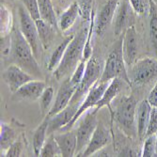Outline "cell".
Instances as JSON below:
<instances>
[{"mask_svg": "<svg viewBox=\"0 0 157 157\" xmlns=\"http://www.w3.org/2000/svg\"><path fill=\"white\" fill-rule=\"evenodd\" d=\"M81 16V10L77 1H74L60 15L59 19V27L65 32L69 30L76 22L77 18Z\"/></svg>", "mask_w": 157, "mask_h": 157, "instance_id": "cell-21", "label": "cell"}, {"mask_svg": "<svg viewBox=\"0 0 157 157\" xmlns=\"http://www.w3.org/2000/svg\"><path fill=\"white\" fill-rule=\"evenodd\" d=\"M153 1H154V2H155L156 4H157V0H153Z\"/></svg>", "mask_w": 157, "mask_h": 157, "instance_id": "cell-41", "label": "cell"}, {"mask_svg": "<svg viewBox=\"0 0 157 157\" xmlns=\"http://www.w3.org/2000/svg\"><path fill=\"white\" fill-rule=\"evenodd\" d=\"M151 105L148 100H142L136 108V134L140 140L145 139L147 128L149 125Z\"/></svg>", "mask_w": 157, "mask_h": 157, "instance_id": "cell-19", "label": "cell"}, {"mask_svg": "<svg viewBox=\"0 0 157 157\" xmlns=\"http://www.w3.org/2000/svg\"><path fill=\"white\" fill-rule=\"evenodd\" d=\"M15 140H16L15 131L10 125L1 122V127H0V146H1V152L3 151L4 154L5 151L10 148V146ZM3 154H1V156Z\"/></svg>", "mask_w": 157, "mask_h": 157, "instance_id": "cell-27", "label": "cell"}, {"mask_svg": "<svg viewBox=\"0 0 157 157\" xmlns=\"http://www.w3.org/2000/svg\"><path fill=\"white\" fill-rule=\"evenodd\" d=\"M136 14H149L151 0H129Z\"/></svg>", "mask_w": 157, "mask_h": 157, "instance_id": "cell-36", "label": "cell"}, {"mask_svg": "<svg viewBox=\"0 0 157 157\" xmlns=\"http://www.w3.org/2000/svg\"><path fill=\"white\" fill-rule=\"evenodd\" d=\"M131 85L143 86L157 77V59L145 56L137 59L128 70Z\"/></svg>", "mask_w": 157, "mask_h": 157, "instance_id": "cell-6", "label": "cell"}, {"mask_svg": "<svg viewBox=\"0 0 157 157\" xmlns=\"http://www.w3.org/2000/svg\"><path fill=\"white\" fill-rule=\"evenodd\" d=\"M79 105L76 104H69L67 107L63 110L56 113V115L50 117L49 126H48V136L54 134L55 132L61 130L71 121L74 119L78 110Z\"/></svg>", "mask_w": 157, "mask_h": 157, "instance_id": "cell-17", "label": "cell"}, {"mask_svg": "<svg viewBox=\"0 0 157 157\" xmlns=\"http://www.w3.org/2000/svg\"><path fill=\"white\" fill-rule=\"evenodd\" d=\"M121 0H105L95 19V34L102 36L113 22L118 5Z\"/></svg>", "mask_w": 157, "mask_h": 157, "instance_id": "cell-14", "label": "cell"}, {"mask_svg": "<svg viewBox=\"0 0 157 157\" xmlns=\"http://www.w3.org/2000/svg\"><path fill=\"white\" fill-rule=\"evenodd\" d=\"M0 25H1V37L8 36L13 29V18L10 10L1 2L0 6Z\"/></svg>", "mask_w": 157, "mask_h": 157, "instance_id": "cell-28", "label": "cell"}, {"mask_svg": "<svg viewBox=\"0 0 157 157\" xmlns=\"http://www.w3.org/2000/svg\"><path fill=\"white\" fill-rule=\"evenodd\" d=\"M103 69L104 66L102 65L101 61L95 56H91L87 61V67H86L84 78L80 85L76 88L70 104H76L80 105L81 102L83 101L85 96L87 95L89 90L101 78Z\"/></svg>", "mask_w": 157, "mask_h": 157, "instance_id": "cell-5", "label": "cell"}, {"mask_svg": "<svg viewBox=\"0 0 157 157\" xmlns=\"http://www.w3.org/2000/svg\"><path fill=\"white\" fill-rule=\"evenodd\" d=\"M138 36L135 25L130 26L122 35V55L127 67L132 66L138 59Z\"/></svg>", "mask_w": 157, "mask_h": 157, "instance_id": "cell-13", "label": "cell"}, {"mask_svg": "<svg viewBox=\"0 0 157 157\" xmlns=\"http://www.w3.org/2000/svg\"><path fill=\"white\" fill-rule=\"evenodd\" d=\"M135 15L136 11L129 0H121L112 22L114 34L122 36L128 28L135 25Z\"/></svg>", "mask_w": 157, "mask_h": 157, "instance_id": "cell-9", "label": "cell"}, {"mask_svg": "<svg viewBox=\"0 0 157 157\" xmlns=\"http://www.w3.org/2000/svg\"><path fill=\"white\" fill-rule=\"evenodd\" d=\"M150 41L155 58L157 59V4L151 0L149 10Z\"/></svg>", "mask_w": 157, "mask_h": 157, "instance_id": "cell-24", "label": "cell"}, {"mask_svg": "<svg viewBox=\"0 0 157 157\" xmlns=\"http://www.w3.org/2000/svg\"><path fill=\"white\" fill-rule=\"evenodd\" d=\"M127 66L122 55V36L107 56V59L104 65L103 73L100 78V82H110L115 78H120L131 85L128 77Z\"/></svg>", "mask_w": 157, "mask_h": 157, "instance_id": "cell-4", "label": "cell"}, {"mask_svg": "<svg viewBox=\"0 0 157 157\" xmlns=\"http://www.w3.org/2000/svg\"><path fill=\"white\" fill-rule=\"evenodd\" d=\"M73 38H74V35H70V36L66 37L60 44L55 48V50L53 51V53L51 55V58L48 61V64H47L48 71L54 72V71L58 68V66L59 65V63L61 62V60L63 59L65 51H66L68 45L70 44L71 40H73Z\"/></svg>", "mask_w": 157, "mask_h": 157, "instance_id": "cell-25", "label": "cell"}, {"mask_svg": "<svg viewBox=\"0 0 157 157\" xmlns=\"http://www.w3.org/2000/svg\"><path fill=\"white\" fill-rule=\"evenodd\" d=\"M18 16H19V28L25 38V40L30 44L35 56L40 59L42 54L41 41L39 37V32L35 20L30 16V14L25 10V6H20L18 8Z\"/></svg>", "mask_w": 157, "mask_h": 157, "instance_id": "cell-7", "label": "cell"}, {"mask_svg": "<svg viewBox=\"0 0 157 157\" xmlns=\"http://www.w3.org/2000/svg\"><path fill=\"white\" fill-rule=\"evenodd\" d=\"M40 157H56L62 156L60 148L55 138V134H51L47 136L44 146H42L40 152Z\"/></svg>", "mask_w": 157, "mask_h": 157, "instance_id": "cell-29", "label": "cell"}, {"mask_svg": "<svg viewBox=\"0 0 157 157\" xmlns=\"http://www.w3.org/2000/svg\"><path fill=\"white\" fill-rule=\"evenodd\" d=\"M147 100H148V102L150 103V105L152 107L157 108V82L155 83V85L153 86V88L150 91Z\"/></svg>", "mask_w": 157, "mask_h": 157, "instance_id": "cell-39", "label": "cell"}, {"mask_svg": "<svg viewBox=\"0 0 157 157\" xmlns=\"http://www.w3.org/2000/svg\"><path fill=\"white\" fill-rule=\"evenodd\" d=\"M2 77L12 93H15L27 82L34 80L33 75L27 73L20 66L13 63L4 71Z\"/></svg>", "mask_w": 157, "mask_h": 157, "instance_id": "cell-12", "label": "cell"}, {"mask_svg": "<svg viewBox=\"0 0 157 157\" xmlns=\"http://www.w3.org/2000/svg\"><path fill=\"white\" fill-rule=\"evenodd\" d=\"M86 67H87V60L82 59L80 61V63L77 65V67L75 68L73 75L70 76L71 83H72L76 88L80 85V83L82 82V80L84 78L85 72H86Z\"/></svg>", "mask_w": 157, "mask_h": 157, "instance_id": "cell-33", "label": "cell"}, {"mask_svg": "<svg viewBox=\"0 0 157 157\" xmlns=\"http://www.w3.org/2000/svg\"><path fill=\"white\" fill-rule=\"evenodd\" d=\"M156 132H157V108L151 107L149 125H148L147 132H146V136H153L156 134Z\"/></svg>", "mask_w": 157, "mask_h": 157, "instance_id": "cell-37", "label": "cell"}, {"mask_svg": "<svg viewBox=\"0 0 157 157\" xmlns=\"http://www.w3.org/2000/svg\"><path fill=\"white\" fill-rule=\"evenodd\" d=\"M88 31L89 27L84 26L76 34L74 35L73 40H71L65 51L61 62L53 72V75L56 80L61 81L69 78L73 75L80 61L83 59L84 46L86 40H87Z\"/></svg>", "mask_w": 157, "mask_h": 157, "instance_id": "cell-2", "label": "cell"}, {"mask_svg": "<svg viewBox=\"0 0 157 157\" xmlns=\"http://www.w3.org/2000/svg\"><path fill=\"white\" fill-rule=\"evenodd\" d=\"M22 151H23V144H22V142L16 139L10 146V148L5 151V153L2 156H6V157H18V156H21Z\"/></svg>", "mask_w": 157, "mask_h": 157, "instance_id": "cell-38", "label": "cell"}, {"mask_svg": "<svg viewBox=\"0 0 157 157\" xmlns=\"http://www.w3.org/2000/svg\"><path fill=\"white\" fill-rule=\"evenodd\" d=\"M55 138L60 148L61 155L63 157L75 156L77 146V138L75 132L72 130L64 131V133L55 135Z\"/></svg>", "mask_w": 157, "mask_h": 157, "instance_id": "cell-20", "label": "cell"}, {"mask_svg": "<svg viewBox=\"0 0 157 157\" xmlns=\"http://www.w3.org/2000/svg\"><path fill=\"white\" fill-rule=\"evenodd\" d=\"M36 22L39 37L41 41V44L44 49H48L55 40L56 34V27L50 25L49 23L44 21L42 19H39Z\"/></svg>", "mask_w": 157, "mask_h": 157, "instance_id": "cell-23", "label": "cell"}, {"mask_svg": "<svg viewBox=\"0 0 157 157\" xmlns=\"http://www.w3.org/2000/svg\"><path fill=\"white\" fill-rule=\"evenodd\" d=\"M122 79L120 78H115L109 82L108 87L106 88L105 91L104 92L103 97L100 99V101L97 103L96 106L93 109V112L98 113L100 109H102L103 107H107L108 111L110 113V120L113 118V108H112V103L114 100L116 99V97L119 95L122 89V84H123Z\"/></svg>", "mask_w": 157, "mask_h": 157, "instance_id": "cell-16", "label": "cell"}, {"mask_svg": "<svg viewBox=\"0 0 157 157\" xmlns=\"http://www.w3.org/2000/svg\"><path fill=\"white\" fill-rule=\"evenodd\" d=\"M95 11L94 10H92L91 13V17L90 20V25H89V31H88V36L87 40L85 42V46H84V53H83V59L85 60H89L91 56H92V37L93 33L95 32Z\"/></svg>", "mask_w": 157, "mask_h": 157, "instance_id": "cell-30", "label": "cell"}, {"mask_svg": "<svg viewBox=\"0 0 157 157\" xmlns=\"http://www.w3.org/2000/svg\"><path fill=\"white\" fill-rule=\"evenodd\" d=\"M21 2L23 3V5L25 6L28 13L30 14V16L33 18V20L37 21L40 19L38 0H21Z\"/></svg>", "mask_w": 157, "mask_h": 157, "instance_id": "cell-34", "label": "cell"}, {"mask_svg": "<svg viewBox=\"0 0 157 157\" xmlns=\"http://www.w3.org/2000/svg\"><path fill=\"white\" fill-rule=\"evenodd\" d=\"M156 139L155 135L149 136L145 137L143 147H142V151L140 153V156L143 157H151L155 155L156 151Z\"/></svg>", "mask_w": 157, "mask_h": 157, "instance_id": "cell-32", "label": "cell"}, {"mask_svg": "<svg viewBox=\"0 0 157 157\" xmlns=\"http://www.w3.org/2000/svg\"><path fill=\"white\" fill-rule=\"evenodd\" d=\"M38 4L40 9V19L58 27L59 20L56 19V15L51 0H38Z\"/></svg>", "mask_w": 157, "mask_h": 157, "instance_id": "cell-26", "label": "cell"}, {"mask_svg": "<svg viewBox=\"0 0 157 157\" xmlns=\"http://www.w3.org/2000/svg\"><path fill=\"white\" fill-rule=\"evenodd\" d=\"M155 139H156V149H157V132L155 134Z\"/></svg>", "mask_w": 157, "mask_h": 157, "instance_id": "cell-40", "label": "cell"}, {"mask_svg": "<svg viewBox=\"0 0 157 157\" xmlns=\"http://www.w3.org/2000/svg\"><path fill=\"white\" fill-rule=\"evenodd\" d=\"M46 88V84L41 80H31L21 87L14 95L19 100L25 101H36L41 96L42 92Z\"/></svg>", "mask_w": 157, "mask_h": 157, "instance_id": "cell-18", "label": "cell"}, {"mask_svg": "<svg viewBox=\"0 0 157 157\" xmlns=\"http://www.w3.org/2000/svg\"><path fill=\"white\" fill-rule=\"evenodd\" d=\"M10 58L13 64L20 66L31 75L37 77L41 75L38 59L20 28L13 27L10 33Z\"/></svg>", "mask_w": 157, "mask_h": 157, "instance_id": "cell-1", "label": "cell"}, {"mask_svg": "<svg viewBox=\"0 0 157 157\" xmlns=\"http://www.w3.org/2000/svg\"><path fill=\"white\" fill-rule=\"evenodd\" d=\"M113 129H111V128L108 129L102 122H98L90 141L89 142L85 151L80 154V156L88 157L96 154L98 151L103 150L105 146H107L113 140Z\"/></svg>", "mask_w": 157, "mask_h": 157, "instance_id": "cell-11", "label": "cell"}, {"mask_svg": "<svg viewBox=\"0 0 157 157\" xmlns=\"http://www.w3.org/2000/svg\"><path fill=\"white\" fill-rule=\"evenodd\" d=\"M109 82H100L98 81L93 87L89 90V92L87 93V95L85 96V98L83 99V101L81 102L78 110L75 114V116L74 117V119L71 121L65 127H63L61 131H68L71 130L74 127V125L75 124V122L84 115V113H86L88 110L94 108L97 105V103L100 101L104 95V92L105 91L106 88L108 87Z\"/></svg>", "mask_w": 157, "mask_h": 157, "instance_id": "cell-8", "label": "cell"}, {"mask_svg": "<svg viewBox=\"0 0 157 157\" xmlns=\"http://www.w3.org/2000/svg\"><path fill=\"white\" fill-rule=\"evenodd\" d=\"M136 108L137 102L134 96H122L117 100L113 108V118L111 119V126L116 121L121 130L129 137L137 136L136 134Z\"/></svg>", "mask_w": 157, "mask_h": 157, "instance_id": "cell-3", "label": "cell"}, {"mask_svg": "<svg viewBox=\"0 0 157 157\" xmlns=\"http://www.w3.org/2000/svg\"><path fill=\"white\" fill-rule=\"evenodd\" d=\"M96 114L97 113L93 112L92 110L88 112L78 125L77 130L75 131L77 138L75 156H80L91 139V136L98 124Z\"/></svg>", "mask_w": 157, "mask_h": 157, "instance_id": "cell-10", "label": "cell"}, {"mask_svg": "<svg viewBox=\"0 0 157 157\" xmlns=\"http://www.w3.org/2000/svg\"><path fill=\"white\" fill-rule=\"evenodd\" d=\"M54 99V89L52 87H47L42 92L41 96L39 99V105L40 109L42 116H46L49 113L51 107H52V102Z\"/></svg>", "mask_w": 157, "mask_h": 157, "instance_id": "cell-31", "label": "cell"}, {"mask_svg": "<svg viewBox=\"0 0 157 157\" xmlns=\"http://www.w3.org/2000/svg\"><path fill=\"white\" fill-rule=\"evenodd\" d=\"M77 2L81 10V17L90 22L93 10V0H77Z\"/></svg>", "mask_w": 157, "mask_h": 157, "instance_id": "cell-35", "label": "cell"}, {"mask_svg": "<svg viewBox=\"0 0 157 157\" xmlns=\"http://www.w3.org/2000/svg\"><path fill=\"white\" fill-rule=\"evenodd\" d=\"M75 90H76V87H75V86L71 83L70 77L63 80V83L61 84L60 88L58 90V93H56L55 103L53 104L47 115L49 117H52L56 115V113H59V111L63 110L65 107H67L75 92Z\"/></svg>", "mask_w": 157, "mask_h": 157, "instance_id": "cell-15", "label": "cell"}, {"mask_svg": "<svg viewBox=\"0 0 157 157\" xmlns=\"http://www.w3.org/2000/svg\"><path fill=\"white\" fill-rule=\"evenodd\" d=\"M49 121H50V117L48 115H46L44 117V121H41V123L34 131L33 137H32V144H33V151H34L35 156H40V150L48 136Z\"/></svg>", "mask_w": 157, "mask_h": 157, "instance_id": "cell-22", "label": "cell"}]
</instances>
